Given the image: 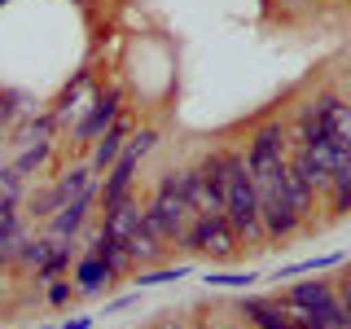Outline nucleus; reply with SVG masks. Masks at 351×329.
<instances>
[{
  "mask_svg": "<svg viewBox=\"0 0 351 329\" xmlns=\"http://www.w3.org/2000/svg\"><path fill=\"white\" fill-rule=\"evenodd\" d=\"M119 114H123V88H106V93H97L93 101H88V110H84V119L75 123V145H93V141L101 136Z\"/></svg>",
  "mask_w": 351,
  "mask_h": 329,
  "instance_id": "5",
  "label": "nucleus"
},
{
  "mask_svg": "<svg viewBox=\"0 0 351 329\" xmlns=\"http://www.w3.org/2000/svg\"><path fill=\"white\" fill-rule=\"evenodd\" d=\"M351 211V158L334 171V184H329V215H347Z\"/></svg>",
  "mask_w": 351,
  "mask_h": 329,
  "instance_id": "16",
  "label": "nucleus"
},
{
  "mask_svg": "<svg viewBox=\"0 0 351 329\" xmlns=\"http://www.w3.org/2000/svg\"><path fill=\"white\" fill-rule=\"evenodd\" d=\"M281 193H285V202L294 206V215H299L303 224H307V219H312V211H316V193L290 171V162H285V171H281Z\"/></svg>",
  "mask_w": 351,
  "mask_h": 329,
  "instance_id": "12",
  "label": "nucleus"
},
{
  "mask_svg": "<svg viewBox=\"0 0 351 329\" xmlns=\"http://www.w3.org/2000/svg\"><path fill=\"white\" fill-rule=\"evenodd\" d=\"M123 246H128L132 263H154V259L162 255V246H167V241H158V237H154V228L145 224V219H141V228H136V233H132V237L123 241Z\"/></svg>",
  "mask_w": 351,
  "mask_h": 329,
  "instance_id": "15",
  "label": "nucleus"
},
{
  "mask_svg": "<svg viewBox=\"0 0 351 329\" xmlns=\"http://www.w3.org/2000/svg\"><path fill=\"white\" fill-rule=\"evenodd\" d=\"M71 294H75V285H71V281H53V285H49V303H66Z\"/></svg>",
  "mask_w": 351,
  "mask_h": 329,
  "instance_id": "25",
  "label": "nucleus"
},
{
  "mask_svg": "<svg viewBox=\"0 0 351 329\" xmlns=\"http://www.w3.org/2000/svg\"><path fill=\"white\" fill-rule=\"evenodd\" d=\"M343 255H316V259H303V263H290V268H277V281H290V277H303V272H325V268H338Z\"/></svg>",
  "mask_w": 351,
  "mask_h": 329,
  "instance_id": "17",
  "label": "nucleus"
},
{
  "mask_svg": "<svg viewBox=\"0 0 351 329\" xmlns=\"http://www.w3.org/2000/svg\"><path fill=\"white\" fill-rule=\"evenodd\" d=\"M62 268H71V246H66V241H58V246H53V255L44 259L36 272H40V281H53Z\"/></svg>",
  "mask_w": 351,
  "mask_h": 329,
  "instance_id": "18",
  "label": "nucleus"
},
{
  "mask_svg": "<svg viewBox=\"0 0 351 329\" xmlns=\"http://www.w3.org/2000/svg\"><path fill=\"white\" fill-rule=\"evenodd\" d=\"M193 215L197 211L189 206V197H184V189H180V175L167 171L158 180V189H154L149 206H145V224L154 228V237H158V241H180Z\"/></svg>",
  "mask_w": 351,
  "mask_h": 329,
  "instance_id": "2",
  "label": "nucleus"
},
{
  "mask_svg": "<svg viewBox=\"0 0 351 329\" xmlns=\"http://www.w3.org/2000/svg\"><path fill=\"white\" fill-rule=\"evenodd\" d=\"M136 167H141V154L132 149V145H123V154L114 158V167L106 171V184L97 189V197H101V206H110V202H119L123 193H132V180H136Z\"/></svg>",
  "mask_w": 351,
  "mask_h": 329,
  "instance_id": "8",
  "label": "nucleus"
},
{
  "mask_svg": "<svg viewBox=\"0 0 351 329\" xmlns=\"http://www.w3.org/2000/svg\"><path fill=\"white\" fill-rule=\"evenodd\" d=\"M250 281H259V272H206V285H219V290H246Z\"/></svg>",
  "mask_w": 351,
  "mask_h": 329,
  "instance_id": "19",
  "label": "nucleus"
},
{
  "mask_svg": "<svg viewBox=\"0 0 351 329\" xmlns=\"http://www.w3.org/2000/svg\"><path fill=\"white\" fill-rule=\"evenodd\" d=\"M88 255H97L110 268V277H123V272L132 268V255H128V246L119 237H110V233H97L93 237V250H88Z\"/></svg>",
  "mask_w": 351,
  "mask_h": 329,
  "instance_id": "11",
  "label": "nucleus"
},
{
  "mask_svg": "<svg viewBox=\"0 0 351 329\" xmlns=\"http://www.w3.org/2000/svg\"><path fill=\"white\" fill-rule=\"evenodd\" d=\"M189 277V263H176V268H158V272H141L136 285H162V281H180Z\"/></svg>",
  "mask_w": 351,
  "mask_h": 329,
  "instance_id": "22",
  "label": "nucleus"
},
{
  "mask_svg": "<svg viewBox=\"0 0 351 329\" xmlns=\"http://www.w3.org/2000/svg\"><path fill=\"white\" fill-rule=\"evenodd\" d=\"M132 303H136V294H123V299H114L106 312H123V307H132Z\"/></svg>",
  "mask_w": 351,
  "mask_h": 329,
  "instance_id": "27",
  "label": "nucleus"
},
{
  "mask_svg": "<svg viewBox=\"0 0 351 329\" xmlns=\"http://www.w3.org/2000/svg\"><path fill=\"white\" fill-rule=\"evenodd\" d=\"M307 106H312V114H316V123H321L325 136H334L343 149H351V101H343L338 93H321Z\"/></svg>",
  "mask_w": 351,
  "mask_h": 329,
  "instance_id": "6",
  "label": "nucleus"
},
{
  "mask_svg": "<svg viewBox=\"0 0 351 329\" xmlns=\"http://www.w3.org/2000/svg\"><path fill=\"white\" fill-rule=\"evenodd\" d=\"M93 202H97V184H93V189H84L80 197H71L66 206H58V211L49 215V233L62 237V241H71V237L84 228V219H88V211H93Z\"/></svg>",
  "mask_w": 351,
  "mask_h": 329,
  "instance_id": "7",
  "label": "nucleus"
},
{
  "mask_svg": "<svg viewBox=\"0 0 351 329\" xmlns=\"http://www.w3.org/2000/svg\"><path fill=\"white\" fill-rule=\"evenodd\" d=\"M285 158H290V127L285 123H263L255 136H250V149H246V167L255 180H263V175H272L277 167H285Z\"/></svg>",
  "mask_w": 351,
  "mask_h": 329,
  "instance_id": "4",
  "label": "nucleus"
},
{
  "mask_svg": "<svg viewBox=\"0 0 351 329\" xmlns=\"http://www.w3.org/2000/svg\"><path fill=\"white\" fill-rule=\"evenodd\" d=\"M106 281H114V277H110V268L97 255H84L80 263H75V290L80 294H97Z\"/></svg>",
  "mask_w": 351,
  "mask_h": 329,
  "instance_id": "14",
  "label": "nucleus"
},
{
  "mask_svg": "<svg viewBox=\"0 0 351 329\" xmlns=\"http://www.w3.org/2000/svg\"><path fill=\"white\" fill-rule=\"evenodd\" d=\"M58 241H62V237H40V241H22V255H18V259H22V263H36V268H40V263L53 255V246H58Z\"/></svg>",
  "mask_w": 351,
  "mask_h": 329,
  "instance_id": "20",
  "label": "nucleus"
},
{
  "mask_svg": "<svg viewBox=\"0 0 351 329\" xmlns=\"http://www.w3.org/2000/svg\"><path fill=\"white\" fill-rule=\"evenodd\" d=\"M128 136H132V123H128L123 114H119L114 123H110V127L101 132V136L93 141V162H88V167H93V171H110V167H114V158L123 154Z\"/></svg>",
  "mask_w": 351,
  "mask_h": 329,
  "instance_id": "10",
  "label": "nucleus"
},
{
  "mask_svg": "<svg viewBox=\"0 0 351 329\" xmlns=\"http://www.w3.org/2000/svg\"><path fill=\"white\" fill-rule=\"evenodd\" d=\"M93 184H97L93 167H71V171H62V180H58V184H53V202L66 206L71 197H80L84 189H93Z\"/></svg>",
  "mask_w": 351,
  "mask_h": 329,
  "instance_id": "13",
  "label": "nucleus"
},
{
  "mask_svg": "<svg viewBox=\"0 0 351 329\" xmlns=\"http://www.w3.org/2000/svg\"><path fill=\"white\" fill-rule=\"evenodd\" d=\"M184 250H193V255H211V259H228L241 250V241L233 233V224H228L224 211H202L189 219V228H184Z\"/></svg>",
  "mask_w": 351,
  "mask_h": 329,
  "instance_id": "3",
  "label": "nucleus"
},
{
  "mask_svg": "<svg viewBox=\"0 0 351 329\" xmlns=\"http://www.w3.org/2000/svg\"><path fill=\"white\" fill-rule=\"evenodd\" d=\"M18 193H22V180H18V171H5V167H0V211L18 206Z\"/></svg>",
  "mask_w": 351,
  "mask_h": 329,
  "instance_id": "21",
  "label": "nucleus"
},
{
  "mask_svg": "<svg viewBox=\"0 0 351 329\" xmlns=\"http://www.w3.org/2000/svg\"><path fill=\"white\" fill-rule=\"evenodd\" d=\"M44 154H49V145L27 149V154H22V162H18V175H22V171H31V167H40V162H44Z\"/></svg>",
  "mask_w": 351,
  "mask_h": 329,
  "instance_id": "24",
  "label": "nucleus"
},
{
  "mask_svg": "<svg viewBox=\"0 0 351 329\" xmlns=\"http://www.w3.org/2000/svg\"><path fill=\"white\" fill-rule=\"evenodd\" d=\"M40 329H49V325H40Z\"/></svg>",
  "mask_w": 351,
  "mask_h": 329,
  "instance_id": "29",
  "label": "nucleus"
},
{
  "mask_svg": "<svg viewBox=\"0 0 351 329\" xmlns=\"http://www.w3.org/2000/svg\"><path fill=\"white\" fill-rule=\"evenodd\" d=\"M128 145L136 149L141 158H145V154H149L154 145H158V132H154V127H141V132H132V141H128Z\"/></svg>",
  "mask_w": 351,
  "mask_h": 329,
  "instance_id": "23",
  "label": "nucleus"
},
{
  "mask_svg": "<svg viewBox=\"0 0 351 329\" xmlns=\"http://www.w3.org/2000/svg\"><path fill=\"white\" fill-rule=\"evenodd\" d=\"M338 303H343V312H347V329H351V277L338 285Z\"/></svg>",
  "mask_w": 351,
  "mask_h": 329,
  "instance_id": "26",
  "label": "nucleus"
},
{
  "mask_svg": "<svg viewBox=\"0 0 351 329\" xmlns=\"http://www.w3.org/2000/svg\"><path fill=\"white\" fill-rule=\"evenodd\" d=\"M224 215H228V224H233L237 241H250V246L263 241L255 175L246 167V154H233V149H224Z\"/></svg>",
  "mask_w": 351,
  "mask_h": 329,
  "instance_id": "1",
  "label": "nucleus"
},
{
  "mask_svg": "<svg viewBox=\"0 0 351 329\" xmlns=\"http://www.w3.org/2000/svg\"><path fill=\"white\" fill-rule=\"evenodd\" d=\"M62 329H93V316H75V321H66Z\"/></svg>",
  "mask_w": 351,
  "mask_h": 329,
  "instance_id": "28",
  "label": "nucleus"
},
{
  "mask_svg": "<svg viewBox=\"0 0 351 329\" xmlns=\"http://www.w3.org/2000/svg\"><path fill=\"white\" fill-rule=\"evenodd\" d=\"M141 219H145V206L136 202L132 193H123L119 202H110L106 206V219H101V233H110V237H119V241H128L132 233L141 228Z\"/></svg>",
  "mask_w": 351,
  "mask_h": 329,
  "instance_id": "9",
  "label": "nucleus"
}]
</instances>
